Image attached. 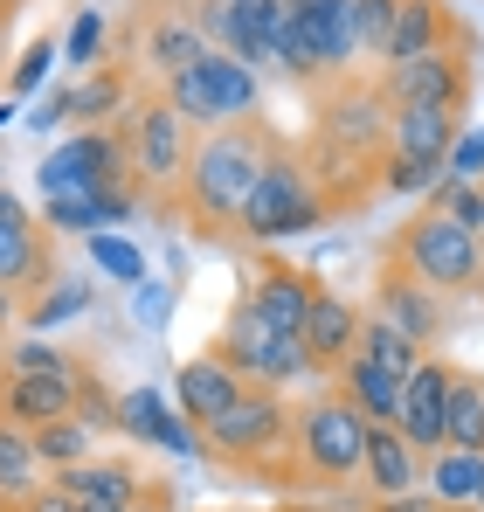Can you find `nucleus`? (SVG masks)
I'll list each match as a JSON object with an SVG mask.
<instances>
[{
  "label": "nucleus",
  "instance_id": "nucleus-37",
  "mask_svg": "<svg viewBox=\"0 0 484 512\" xmlns=\"http://www.w3.org/2000/svg\"><path fill=\"white\" fill-rule=\"evenodd\" d=\"M132 512H180V492H173V478H146V492L132 499Z\"/></svg>",
  "mask_w": 484,
  "mask_h": 512
},
{
  "label": "nucleus",
  "instance_id": "nucleus-25",
  "mask_svg": "<svg viewBox=\"0 0 484 512\" xmlns=\"http://www.w3.org/2000/svg\"><path fill=\"white\" fill-rule=\"evenodd\" d=\"M443 443H450V450H484V374L478 367H457V374H450Z\"/></svg>",
  "mask_w": 484,
  "mask_h": 512
},
{
  "label": "nucleus",
  "instance_id": "nucleus-44",
  "mask_svg": "<svg viewBox=\"0 0 484 512\" xmlns=\"http://www.w3.org/2000/svg\"><path fill=\"white\" fill-rule=\"evenodd\" d=\"M0 70H7V42H0Z\"/></svg>",
  "mask_w": 484,
  "mask_h": 512
},
{
  "label": "nucleus",
  "instance_id": "nucleus-23",
  "mask_svg": "<svg viewBox=\"0 0 484 512\" xmlns=\"http://www.w3.org/2000/svg\"><path fill=\"white\" fill-rule=\"evenodd\" d=\"M422 492L436 499V506H478L484 512V450H436L429 464H422Z\"/></svg>",
  "mask_w": 484,
  "mask_h": 512
},
{
  "label": "nucleus",
  "instance_id": "nucleus-18",
  "mask_svg": "<svg viewBox=\"0 0 484 512\" xmlns=\"http://www.w3.org/2000/svg\"><path fill=\"white\" fill-rule=\"evenodd\" d=\"M208 56V35L194 28V14L187 7H166L146 21V35H139V63H146V77L166 84V77H180V70H194Z\"/></svg>",
  "mask_w": 484,
  "mask_h": 512
},
{
  "label": "nucleus",
  "instance_id": "nucleus-24",
  "mask_svg": "<svg viewBox=\"0 0 484 512\" xmlns=\"http://www.w3.org/2000/svg\"><path fill=\"white\" fill-rule=\"evenodd\" d=\"M332 395H339V402H353L367 423H395V409H402V381H395V374H381V367H374V360H360V353L332 374Z\"/></svg>",
  "mask_w": 484,
  "mask_h": 512
},
{
  "label": "nucleus",
  "instance_id": "nucleus-46",
  "mask_svg": "<svg viewBox=\"0 0 484 512\" xmlns=\"http://www.w3.org/2000/svg\"><path fill=\"white\" fill-rule=\"evenodd\" d=\"M0 512H14V506H0Z\"/></svg>",
  "mask_w": 484,
  "mask_h": 512
},
{
  "label": "nucleus",
  "instance_id": "nucleus-39",
  "mask_svg": "<svg viewBox=\"0 0 484 512\" xmlns=\"http://www.w3.org/2000/svg\"><path fill=\"white\" fill-rule=\"evenodd\" d=\"M97 256H104V263H111L118 277H139V256H125L118 243H111V236H97Z\"/></svg>",
  "mask_w": 484,
  "mask_h": 512
},
{
  "label": "nucleus",
  "instance_id": "nucleus-15",
  "mask_svg": "<svg viewBox=\"0 0 484 512\" xmlns=\"http://www.w3.org/2000/svg\"><path fill=\"white\" fill-rule=\"evenodd\" d=\"M450 374H457V367L429 353V360H422V367H415V374L402 381V409H395V429H402V436L415 443V450H422V457H436V450H443V409H450Z\"/></svg>",
  "mask_w": 484,
  "mask_h": 512
},
{
  "label": "nucleus",
  "instance_id": "nucleus-22",
  "mask_svg": "<svg viewBox=\"0 0 484 512\" xmlns=\"http://www.w3.org/2000/svg\"><path fill=\"white\" fill-rule=\"evenodd\" d=\"M457 118L450 111H415L402 104L395 118H388V153H402V160H422V167H443L450 160V146H457Z\"/></svg>",
  "mask_w": 484,
  "mask_h": 512
},
{
  "label": "nucleus",
  "instance_id": "nucleus-8",
  "mask_svg": "<svg viewBox=\"0 0 484 512\" xmlns=\"http://www.w3.org/2000/svg\"><path fill=\"white\" fill-rule=\"evenodd\" d=\"M381 97H388V111H450V118H464V104H471V49H436V56H415V63H388L381 77Z\"/></svg>",
  "mask_w": 484,
  "mask_h": 512
},
{
  "label": "nucleus",
  "instance_id": "nucleus-30",
  "mask_svg": "<svg viewBox=\"0 0 484 512\" xmlns=\"http://www.w3.org/2000/svg\"><path fill=\"white\" fill-rule=\"evenodd\" d=\"M422 208H436V215H450V222H464L471 236L484 229V180H457V173H443L429 194H422Z\"/></svg>",
  "mask_w": 484,
  "mask_h": 512
},
{
  "label": "nucleus",
  "instance_id": "nucleus-16",
  "mask_svg": "<svg viewBox=\"0 0 484 512\" xmlns=\"http://www.w3.org/2000/svg\"><path fill=\"white\" fill-rule=\"evenodd\" d=\"M422 464L429 457L395 423H374L367 429V457H360V492L367 499H408V492H422Z\"/></svg>",
  "mask_w": 484,
  "mask_h": 512
},
{
  "label": "nucleus",
  "instance_id": "nucleus-19",
  "mask_svg": "<svg viewBox=\"0 0 484 512\" xmlns=\"http://www.w3.org/2000/svg\"><path fill=\"white\" fill-rule=\"evenodd\" d=\"M277 7L305 28V42L319 49L325 77L339 84V77H346V63L360 56V49H353V0H277Z\"/></svg>",
  "mask_w": 484,
  "mask_h": 512
},
{
  "label": "nucleus",
  "instance_id": "nucleus-31",
  "mask_svg": "<svg viewBox=\"0 0 484 512\" xmlns=\"http://www.w3.org/2000/svg\"><path fill=\"white\" fill-rule=\"evenodd\" d=\"M90 443H97V436H90L77 416L35 429V457H42V471H70V464H83V457H90Z\"/></svg>",
  "mask_w": 484,
  "mask_h": 512
},
{
  "label": "nucleus",
  "instance_id": "nucleus-38",
  "mask_svg": "<svg viewBox=\"0 0 484 512\" xmlns=\"http://www.w3.org/2000/svg\"><path fill=\"white\" fill-rule=\"evenodd\" d=\"M97 35H104V21H97V14H83L77 28H70V42H63V49H70V63H90V56H97Z\"/></svg>",
  "mask_w": 484,
  "mask_h": 512
},
{
  "label": "nucleus",
  "instance_id": "nucleus-41",
  "mask_svg": "<svg viewBox=\"0 0 484 512\" xmlns=\"http://www.w3.org/2000/svg\"><path fill=\"white\" fill-rule=\"evenodd\" d=\"M14 7H21V0H0V21H7V14H14Z\"/></svg>",
  "mask_w": 484,
  "mask_h": 512
},
{
  "label": "nucleus",
  "instance_id": "nucleus-40",
  "mask_svg": "<svg viewBox=\"0 0 484 512\" xmlns=\"http://www.w3.org/2000/svg\"><path fill=\"white\" fill-rule=\"evenodd\" d=\"M7 326H14V291L0 284V333H7Z\"/></svg>",
  "mask_w": 484,
  "mask_h": 512
},
{
  "label": "nucleus",
  "instance_id": "nucleus-13",
  "mask_svg": "<svg viewBox=\"0 0 484 512\" xmlns=\"http://www.w3.org/2000/svg\"><path fill=\"white\" fill-rule=\"evenodd\" d=\"M436 49H471V21L450 14V0H402L395 28H388V49H381V70L388 63H415V56H436Z\"/></svg>",
  "mask_w": 484,
  "mask_h": 512
},
{
  "label": "nucleus",
  "instance_id": "nucleus-21",
  "mask_svg": "<svg viewBox=\"0 0 484 512\" xmlns=\"http://www.w3.org/2000/svg\"><path fill=\"white\" fill-rule=\"evenodd\" d=\"M132 77L125 70H90L83 84H70L56 104H49V125H63V118H77L83 132H97V125H111V118H125L132 111Z\"/></svg>",
  "mask_w": 484,
  "mask_h": 512
},
{
  "label": "nucleus",
  "instance_id": "nucleus-3",
  "mask_svg": "<svg viewBox=\"0 0 484 512\" xmlns=\"http://www.w3.org/2000/svg\"><path fill=\"white\" fill-rule=\"evenodd\" d=\"M118 139H125V167H132V194L153 201L160 215H173L180 201V180H187V160H194V125L166 104V90H139L132 111L118 118Z\"/></svg>",
  "mask_w": 484,
  "mask_h": 512
},
{
  "label": "nucleus",
  "instance_id": "nucleus-28",
  "mask_svg": "<svg viewBox=\"0 0 484 512\" xmlns=\"http://www.w3.org/2000/svg\"><path fill=\"white\" fill-rule=\"evenodd\" d=\"M42 485V457H35V436L28 429H7L0 423V506L28 499Z\"/></svg>",
  "mask_w": 484,
  "mask_h": 512
},
{
  "label": "nucleus",
  "instance_id": "nucleus-29",
  "mask_svg": "<svg viewBox=\"0 0 484 512\" xmlns=\"http://www.w3.org/2000/svg\"><path fill=\"white\" fill-rule=\"evenodd\" d=\"M160 90H166V104H173V111H180L194 132L229 125V118H222V104H215V90H208V77H201V63H194V70H180V77H166Z\"/></svg>",
  "mask_w": 484,
  "mask_h": 512
},
{
  "label": "nucleus",
  "instance_id": "nucleus-33",
  "mask_svg": "<svg viewBox=\"0 0 484 512\" xmlns=\"http://www.w3.org/2000/svg\"><path fill=\"white\" fill-rule=\"evenodd\" d=\"M443 180V167H422V160H402V153H381V194H429Z\"/></svg>",
  "mask_w": 484,
  "mask_h": 512
},
{
  "label": "nucleus",
  "instance_id": "nucleus-43",
  "mask_svg": "<svg viewBox=\"0 0 484 512\" xmlns=\"http://www.w3.org/2000/svg\"><path fill=\"white\" fill-rule=\"evenodd\" d=\"M77 512H125V506H77Z\"/></svg>",
  "mask_w": 484,
  "mask_h": 512
},
{
  "label": "nucleus",
  "instance_id": "nucleus-14",
  "mask_svg": "<svg viewBox=\"0 0 484 512\" xmlns=\"http://www.w3.org/2000/svg\"><path fill=\"white\" fill-rule=\"evenodd\" d=\"M242 388H249V381H242L222 353H194V360H180V374H173V409H180V423L201 436V429L215 423Z\"/></svg>",
  "mask_w": 484,
  "mask_h": 512
},
{
  "label": "nucleus",
  "instance_id": "nucleus-27",
  "mask_svg": "<svg viewBox=\"0 0 484 512\" xmlns=\"http://www.w3.org/2000/svg\"><path fill=\"white\" fill-rule=\"evenodd\" d=\"M353 353H360V360H374V367H381V374H395V381H408V374L429 360L408 333H395V326H388V319H374V312L360 319V346H353Z\"/></svg>",
  "mask_w": 484,
  "mask_h": 512
},
{
  "label": "nucleus",
  "instance_id": "nucleus-42",
  "mask_svg": "<svg viewBox=\"0 0 484 512\" xmlns=\"http://www.w3.org/2000/svg\"><path fill=\"white\" fill-rule=\"evenodd\" d=\"M429 512H478V506H429Z\"/></svg>",
  "mask_w": 484,
  "mask_h": 512
},
{
  "label": "nucleus",
  "instance_id": "nucleus-32",
  "mask_svg": "<svg viewBox=\"0 0 484 512\" xmlns=\"http://www.w3.org/2000/svg\"><path fill=\"white\" fill-rule=\"evenodd\" d=\"M395 7H402V0H353V49H360V56L381 63L388 28H395Z\"/></svg>",
  "mask_w": 484,
  "mask_h": 512
},
{
  "label": "nucleus",
  "instance_id": "nucleus-17",
  "mask_svg": "<svg viewBox=\"0 0 484 512\" xmlns=\"http://www.w3.org/2000/svg\"><path fill=\"white\" fill-rule=\"evenodd\" d=\"M360 319H367V305H353V298H339V291H319L312 298V319H305V367L312 374H339L346 360H353V346H360Z\"/></svg>",
  "mask_w": 484,
  "mask_h": 512
},
{
  "label": "nucleus",
  "instance_id": "nucleus-1",
  "mask_svg": "<svg viewBox=\"0 0 484 512\" xmlns=\"http://www.w3.org/2000/svg\"><path fill=\"white\" fill-rule=\"evenodd\" d=\"M270 146H277V132H270L263 118H236V125L201 132V139H194V160H187V180H180L173 215H180L194 236H208V243L236 236V229H242V201H249L256 173H263V160H270Z\"/></svg>",
  "mask_w": 484,
  "mask_h": 512
},
{
  "label": "nucleus",
  "instance_id": "nucleus-45",
  "mask_svg": "<svg viewBox=\"0 0 484 512\" xmlns=\"http://www.w3.org/2000/svg\"><path fill=\"white\" fill-rule=\"evenodd\" d=\"M478 250H484V229H478Z\"/></svg>",
  "mask_w": 484,
  "mask_h": 512
},
{
  "label": "nucleus",
  "instance_id": "nucleus-35",
  "mask_svg": "<svg viewBox=\"0 0 484 512\" xmlns=\"http://www.w3.org/2000/svg\"><path fill=\"white\" fill-rule=\"evenodd\" d=\"M14 512H77V499H70V492H63L56 478H42V485H35L28 499H14Z\"/></svg>",
  "mask_w": 484,
  "mask_h": 512
},
{
  "label": "nucleus",
  "instance_id": "nucleus-36",
  "mask_svg": "<svg viewBox=\"0 0 484 512\" xmlns=\"http://www.w3.org/2000/svg\"><path fill=\"white\" fill-rule=\"evenodd\" d=\"M49 56H56V42H49V35H42V42H35V49H28V56H21V70H14V77H7V84L21 90V97H28V90L42 84V70H49Z\"/></svg>",
  "mask_w": 484,
  "mask_h": 512
},
{
  "label": "nucleus",
  "instance_id": "nucleus-7",
  "mask_svg": "<svg viewBox=\"0 0 484 512\" xmlns=\"http://www.w3.org/2000/svg\"><path fill=\"white\" fill-rule=\"evenodd\" d=\"M208 353H222L242 381H256V388H291L298 374H312V367H305V340H298V333H277L249 298L229 305V319H222V333L208 340Z\"/></svg>",
  "mask_w": 484,
  "mask_h": 512
},
{
  "label": "nucleus",
  "instance_id": "nucleus-26",
  "mask_svg": "<svg viewBox=\"0 0 484 512\" xmlns=\"http://www.w3.org/2000/svg\"><path fill=\"white\" fill-rule=\"evenodd\" d=\"M201 77H208V90H215V104H222L229 125H236V118H256V70H249L242 56L208 49V56H201Z\"/></svg>",
  "mask_w": 484,
  "mask_h": 512
},
{
  "label": "nucleus",
  "instance_id": "nucleus-10",
  "mask_svg": "<svg viewBox=\"0 0 484 512\" xmlns=\"http://www.w3.org/2000/svg\"><path fill=\"white\" fill-rule=\"evenodd\" d=\"M367 312H374V319H388L395 333H408V340L422 346V353L443 340V326H450V298H436V291H429V284L408 270L402 256H381Z\"/></svg>",
  "mask_w": 484,
  "mask_h": 512
},
{
  "label": "nucleus",
  "instance_id": "nucleus-11",
  "mask_svg": "<svg viewBox=\"0 0 484 512\" xmlns=\"http://www.w3.org/2000/svg\"><path fill=\"white\" fill-rule=\"evenodd\" d=\"M325 284L305 270V263H291V256L277 250H256L249 263V277H242V298L277 326V333H305V319H312V298H319Z\"/></svg>",
  "mask_w": 484,
  "mask_h": 512
},
{
  "label": "nucleus",
  "instance_id": "nucleus-5",
  "mask_svg": "<svg viewBox=\"0 0 484 512\" xmlns=\"http://www.w3.org/2000/svg\"><path fill=\"white\" fill-rule=\"evenodd\" d=\"M332 222V208H325V194L312 187V173H305V153H291L284 139L270 146V160L256 173V187H249V201H242V243H256V250H270V243H284V236H312Z\"/></svg>",
  "mask_w": 484,
  "mask_h": 512
},
{
  "label": "nucleus",
  "instance_id": "nucleus-6",
  "mask_svg": "<svg viewBox=\"0 0 484 512\" xmlns=\"http://www.w3.org/2000/svg\"><path fill=\"white\" fill-rule=\"evenodd\" d=\"M388 256H402L436 298H484V250H478V236H471L464 222L436 215V208H415L402 229H395Z\"/></svg>",
  "mask_w": 484,
  "mask_h": 512
},
{
  "label": "nucleus",
  "instance_id": "nucleus-20",
  "mask_svg": "<svg viewBox=\"0 0 484 512\" xmlns=\"http://www.w3.org/2000/svg\"><path fill=\"white\" fill-rule=\"evenodd\" d=\"M56 485L77 499V506H125L146 492V471H139V457H83L70 471H56Z\"/></svg>",
  "mask_w": 484,
  "mask_h": 512
},
{
  "label": "nucleus",
  "instance_id": "nucleus-2",
  "mask_svg": "<svg viewBox=\"0 0 484 512\" xmlns=\"http://www.w3.org/2000/svg\"><path fill=\"white\" fill-rule=\"evenodd\" d=\"M201 450L222 478H256L291 492V402L284 388H242L236 402L201 429Z\"/></svg>",
  "mask_w": 484,
  "mask_h": 512
},
{
  "label": "nucleus",
  "instance_id": "nucleus-34",
  "mask_svg": "<svg viewBox=\"0 0 484 512\" xmlns=\"http://www.w3.org/2000/svg\"><path fill=\"white\" fill-rule=\"evenodd\" d=\"M0 367H14V374H63V367H77L63 346H49V340H21V346H7L0 353Z\"/></svg>",
  "mask_w": 484,
  "mask_h": 512
},
{
  "label": "nucleus",
  "instance_id": "nucleus-4",
  "mask_svg": "<svg viewBox=\"0 0 484 512\" xmlns=\"http://www.w3.org/2000/svg\"><path fill=\"white\" fill-rule=\"evenodd\" d=\"M367 416L353 402H339L332 388L291 409V485L298 492H339L360 485V457H367Z\"/></svg>",
  "mask_w": 484,
  "mask_h": 512
},
{
  "label": "nucleus",
  "instance_id": "nucleus-12",
  "mask_svg": "<svg viewBox=\"0 0 484 512\" xmlns=\"http://www.w3.org/2000/svg\"><path fill=\"white\" fill-rule=\"evenodd\" d=\"M77 388H83V360L63 367V374H14V367H0V423L35 436V429L77 416Z\"/></svg>",
  "mask_w": 484,
  "mask_h": 512
},
{
  "label": "nucleus",
  "instance_id": "nucleus-9",
  "mask_svg": "<svg viewBox=\"0 0 484 512\" xmlns=\"http://www.w3.org/2000/svg\"><path fill=\"white\" fill-rule=\"evenodd\" d=\"M0 284L14 291V305H28V298H42V284H56L49 222H35V208L7 187H0Z\"/></svg>",
  "mask_w": 484,
  "mask_h": 512
}]
</instances>
